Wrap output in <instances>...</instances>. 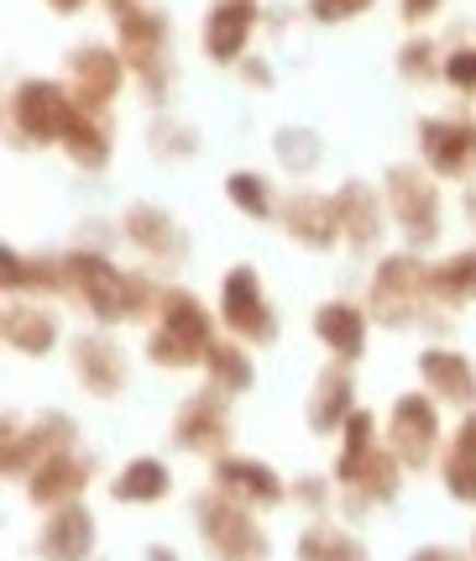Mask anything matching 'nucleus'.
Returning <instances> with one entry per match:
<instances>
[{"label": "nucleus", "instance_id": "obj_1", "mask_svg": "<svg viewBox=\"0 0 476 561\" xmlns=\"http://www.w3.org/2000/svg\"><path fill=\"white\" fill-rule=\"evenodd\" d=\"M199 519H205V540L220 561H263L267 557V540L257 536V525L246 514L225 510V504H199Z\"/></svg>", "mask_w": 476, "mask_h": 561}, {"label": "nucleus", "instance_id": "obj_2", "mask_svg": "<svg viewBox=\"0 0 476 561\" xmlns=\"http://www.w3.org/2000/svg\"><path fill=\"white\" fill-rule=\"evenodd\" d=\"M16 122H22L26 137H37V142H48V137H69L79 116H73V105L63 100V90H53L43 79H32L16 90Z\"/></svg>", "mask_w": 476, "mask_h": 561}, {"label": "nucleus", "instance_id": "obj_3", "mask_svg": "<svg viewBox=\"0 0 476 561\" xmlns=\"http://www.w3.org/2000/svg\"><path fill=\"white\" fill-rule=\"evenodd\" d=\"M205 336H210L205 310L194 305L189 294H173V299H167V331L152 342V357H158V363H189L194 352L205 346Z\"/></svg>", "mask_w": 476, "mask_h": 561}, {"label": "nucleus", "instance_id": "obj_4", "mask_svg": "<svg viewBox=\"0 0 476 561\" xmlns=\"http://www.w3.org/2000/svg\"><path fill=\"white\" fill-rule=\"evenodd\" d=\"M73 273H79V289L95 299V310L105 320L131 316V310H137V299H142V289H137L126 273H116L111 263H100V257H73Z\"/></svg>", "mask_w": 476, "mask_h": 561}, {"label": "nucleus", "instance_id": "obj_5", "mask_svg": "<svg viewBox=\"0 0 476 561\" xmlns=\"http://www.w3.org/2000/svg\"><path fill=\"white\" fill-rule=\"evenodd\" d=\"M425 152L440 173H466L476 163V126L466 122H429L425 126Z\"/></svg>", "mask_w": 476, "mask_h": 561}, {"label": "nucleus", "instance_id": "obj_6", "mask_svg": "<svg viewBox=\"0 0 476 561\" xmlns=\"http://www.w3.org/2000/svg\"><path fill=\"white\" fill-rule=\"evenodd\" d=\"M225 320L246 331V336H272V316H267L263 294H257V278L241 268L231 273V284H225Z\"/></svg>", "mask_w": 476, "mask_h": 561}, {"label": "nucleus", "instance_id": "obj_7", "mask_svg": "<svg viewBox=\"0 0 476 561\" xmlns=\"http://www.w3.org/2000/svg\"><path fill=\"white\" fill-rule=\"evenodd\" d=\"M90 540H95L90 514H84V510H63L58 519H48V530H43V557H48V561H84Z\"/></svg>", "mask_w": 476, "mask_h": 561}, {"label": "nucleus", "instance_id": "obj_8", "mask_svg": "<svg viewBox=\"0 0 476 561\" xmlns=\"http://www.w3.org/2000/svg\"><path fill=\"white\" fill-rule=\"evenodd\" d=\"M246 32H252V0H220L210 11L205 43H210L214 58H236L241 43H246Z\"/></svg>", "mask_w": 476, "mask_h": 561}, {"label": "nucleus", "instance_id": "obj_9", "mask_svg": "<svg viewBox=\"0 0 476 561\" xmlns=\"http://www.w3.org/2000/svg\"><path fill=\"white\" fill-rule=\"evenodd\" d=\"M393 436H398V451L408 462H425L429 446H434V410L425 399H404L398 415H393Z\"/></svg>", "mask_w": 476, "mask_h": 561}, {"label": "nucleus", "instance_id": "obj_10", "mask_svg": "<svg viewBox=\"0 0 476 561\" xmlns=\"http://www.w3.org/2000/svg\"><path fill=\"white\" fill-rule=\"evenodd\" d=\"M393 199H398V216L414 237H434V195L408 169L393 173Z\"/></svg>", "mask_w": 476, "mask_h": 561}, {"label": "nucleus", "instance_id": "obj_11", "mask_svg": "<svg viewBox=\"0 0 476 561\" xmlns=\"http://www.w3.org/2000/svg\"><path fill=\"white\" fill-rule=\"evenodd\" d=\"M419 373H425V378H429V383H434L440 393H445V399H472V393H476L466 357H451V352H425Z\"/></svg>", "mask_w": 476, "mask_h": 561}, {"label": "nucleus", "instance_id": "obj_12", "mask_svg": "<svg viewBox=\"0 0 476 561\" xmlns=\"http://www.w3.org/2000/svg\"><path fill=\"white\" fill-rule=\"evenodd\" d=\"M120 32H126V53H131V58L152 73L158 48H163V22H152L147 11H126V16H120Z\"/></svg>", "mask_w": 476, "mask_h": 561}, {"label": "nucleus", "instance_id": "obj_13", "mask_svg": "<svg viewBox=\"0 0 476 561\" xmlns=\"http://www.w3.org/2000/svg\"><path fill=\"white\" fill-rule=\"evenodd\" d=\"M220 489L246 493V499H263V504H272V499H278L272 472H267V467H257V462H220Z\"/></svg>", "mask_w": 476, "mask_h": 561}, {"label": "nucleus", "instance_id": "obj_14", "mask_svg": "<svg viewBox=\"0 0 476 561\" xmlns=\"http://www.w3.org/2000/svg\"><path fill=\"white\" fill-rule=\"evenodd\" d=\"M299 557L304 561H361V546L351 536H340L335 525H314L310 536L299 540Z\"/></svg>", "mask_w": 476, "mask_h": 561}, {"label": "nucleus", "instance_id": "obj_15", "mask_svg": "<svg viewBox=\"0 0 476 561\" xmlns=\"http://www.w3.org/2000/svg\"><path fill=\"white\" fill-rule=\"evenodd\" d=\"M451 493H455V499H472V504H476V420H466V425H461V440H455Z\"/></svg>", "mask_w": 476, "mask_h": 561}, {"label": "nucleus", "instance_id": "obj_16", "mask_svg": "<svg viewBox=\"0 0 476 561\" xmlns=\"http://www.w3.org/2000/svg\"><path fill=\"white\" fill-rule=\"evenodd\" d=\"M320 336L330 346H340L346 357H357L361 352V316L357 310H346V305H330L325 316H320Z\"/></svg>", "mask_w": 476, "mask_h": 561}, {"label": "nucleus", "instance_id": "obj_17", "mask_svg": "<svg viewBox=\"0 0 476 561\" xmlns=\"http://www.w3.org/2000/svg\"><path fill=\"white\" fill-rule=\"evenodd\" d=\"M163 493H167L163 462H131L116 483V499H163Z\"/></svg>", "mask_w": 476, "mask_h": 561}, {"label": "nucleus", "instance_id": "obj_18", "mask_svg": "<svg viewBox=\"0 0 476 561\" xmlns=\"http://www.w3.org/2000/svg\"><path fill=\"white\" fill-rule=\"evenodd\" d=\"M79 467L73 462H48V467H37V478H32V499L37 504H53V499H69V493H79Z\"/></svg>", "mask_w": 476, "mask_h": 561}, {"label": "nucleus", "instance_id": "obj_19", "mask_svg": "<svg viewBox=\"0 0 476 561\" xmlns=\"http://www.w3.org/2000/svg\"><path fill=\"white\" fill-rule=\"evenodd\" d=\"M414 284H419L414 263H404V257H398V263H387V268L378 273V305H387V316L398 320L404 316V294L414 289Z\"/></svg>", "mask_w": 476, "mask_h": 561}, {"label": "nucleus", "instance_id": "obj_20", "mask_svg": "<svg viewBox=\"0 0 476 561\" xmlns=\"http://www.w3.org/2000/svg\"><path fill=\"white\" fill-rule=\"evenodd\" d=\"M79 90L90 100H105L116 90V64H111V53H79Z\"/></svg>", "mask_w": 476, "mask_h": 561}, {"label": "nucleus", "instance_id": "obj_21", "mask_svg": "<svg viewBox=\"0 0 476 561\" xmlns=\"http://www.w3.org/2000/svg\"><path fill=\"white\" fill-rule=\"evenodd\" d=\"M434 289L445 294V299H466V294H476V252L451 257L445 268L434 273Z\"/></svg>", "mask_w": 476, "mask_h": 561}, {"label": "nucleus", "instance_id": "obj_22", "mask_svg": "<svg viewBox=\"0 0 476 561\" xmlns=\"http://www.w3.org/2000/svg\"><path fill=\"white\" fill-rule=\"evenodd\" d=\"M5 336L22 346V352H43L53 342V320L48 316H32V310H16V316L5 320Z\"/></svg>", "mask_w": 476, "mask_h": 561}, {"label": "nucleus", "instance_id": "obj_23", "mask_svg": "<svg viewBox=\"0 0 476 561\" xmlns=\"http://www.w3.org/2000/svg\"><path fill=\"white\" fill-rule=\"evenodd\" d=\"M79 367H84V378H95L100 389H116L120 363H116V352H111L105 342H84V346H79Z\"/></svg>", "mask_w": 476, "mask_h": 561}, {"label": "nucleus", "instance_id": "obj_24", "mask_svg": "<svg viewBox=\"0 0 476 561\" xmlns=\"http://www.w3.org/2000/svg\"><path fill=\"white\" fill-rule=\"evenodd\" d=\"M346 393H351V383H346L340 373H330V378L320 383V404L310 410V420L320 425V431H330L335 420H340V410H346Z\"/></svg>", "mask_w": 476, "mask_h": 561}, {"label": "nucleus", "instance_id": "obj_25", "mask_svg": "<svg viewBox=\"0 0 476 561\" xmlns=\"http://www.w3.org/2000/svg\"><path fill=\"white\" fill-rule=\"evenodd\" d=\"M293 231H304L314 247L330 242V205H320V199H299L293 205Z\"/></svg>", "mask_w": 476, "mask_h": 561}, {"label": "nucleus", "instance_id": "obj_26", "mask_svg": "<svg viewBox=\"0 0 476 561\" xmlns=\"http://www.w3.org/2000/svg\"><path fill=\"white\" fill-rule=\"evenodd\" d=\"M231 195H236V205L246 210V216H267V190H263V179H252V173H236V179H231Z\"/></svg>", "mask_w": 476, "mask_h": 561}, {"label": "nucleus", "instance_id": "obj_27", "mask_svg": "<svg viewBox=\"0 0 476 561\" xmlns=\"http://www.w3.org/2000/svg\"><path fill=\"white\" fill-rule=\"evenodd\" d=\"M210 367L225 378V383H231V389H241V383H246V363H241L231 346H210Z\"/></svg>", "mask_w": 476, "mask_h": 561}, {"label": "nucleus", "instance_id": "obj_28", "mask_svg": "<svg viewBox=\"0 0 476 561\" xmlns=\"http://www.w3.org/2000/svg\"><path fill=\"white\" fill-rule=\"evenodd\" d=\"M314 16H325V22H335V16H351V11H367L372 0H310Z\"/></svg>", "mask_w": 476, "mask_h": 561}, {"label": "nucleus", "instance_id": "obj_29", "mask_svg": "<svg viewBox=\"0 0 476 561\" xmlns=\"http://www.w3.org/2000/svg\"><path fill=\"white\" fill-rule=\"evenodd\" d=\"M451 79H455V84H476V53H455V58H451Z\"/></svg>", "mask_w": 476, "mask_h": 561}, {"label": "nucleus", "instance_id": "obj_30", "mask_svg": "<svg viewBox=\"0 0 476 561\" xmlns=\"http://www.w3.org/2000/svg\"><path fill=\"white\" fill-rule=\"evenodd\" d=\"M429 5H434V0H404V11H408V16H419V11H429Z\"/></svg>", "mask_w": 476, "mask_h": 561}, {"label": "nucleus", "instance_id": "obj_31", "mask_svg": "<svg viewBox=\"0 0 476 561\" xmlns=\"http://www.w3.org/2000/svg\"><path fill=\"white\" fill-rule=\"evenodd\" d=\"M414 561H455V557H451V551H419Z\"/></svg>", "mask_w": 476, "mask_h": 561}, {"label": "nucleus", "instance_id": "obj_32", "mask_svg": "<svg viewBox=\"0 0 476 561\" xmlns=\"http://www.w3.org/2000/svg\"><path fill=\"white\" fill-rule=\"evenodd\" d=\"M63 5H73V0H63Z\"/></svg>", "mask_w": 476, "mask_h": 561}]
</instances>
